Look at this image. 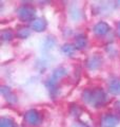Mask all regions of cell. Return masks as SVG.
I'll return each mask as SVG.
<instances>
[{
    "label": "cell",
    "instance_id": "obj_1",
    "mask_svg": "<svg viewBox=\"0 0 120 127\" xmlns=\"http://www.w3.org/2000/svg\"><path fill=\"white\" fill-rule=\"evenodd\" d=\"M83 101L92 107H102L106 102V94L102 89H87L82 93Z\"/></svg>",
    "mask_w": 120,
    "mask_h": 127
},
{
    "label": "cell",
    "instance_id": "obj_2",
    "mask_svg": "<svg viewBox=\"0 0 120 127\" xmlns=\"http://www.w3.org/2000/svg\"><path fill=\"white\" fill-rule=\"evenodd\" d=\"M66 69L62 68V67H59V68L55 69L52 76L47 79V82L45 83L46 88L50 90V93L55 94L57 93V83L59 79H61L64 75H66Z\"/></svg>",
    "mask_w": 120,
    "mask_h": 127
},
{
    "label": "cell",
    "instance_id": "obj_3",
    "mask_svg": "<svg viewBox=\"0 0 120 127\" xmlns=\"http://www.w3.org/2000/svg\"><path fill=\"white\" fill-rule=\"evenodd\" d=\"M18 17L21 19L22 21H32L33 22L35 20V15H36V11L34 9V6L32 5H22L20 6L18 11H17Z\"/></svg>",
    "mask_w": 120,
    "mask_h": 127
},
{
    "label": "cell",
    "instance_id": "obj_4",
    "mask_svg": "<svg viewBox=\"0 0 120 127\" xmlns=\"http://www.w3.org/2000/svg\"><path fill=\"white\" fill-rule=\"evenodd\" d=\"M24 119H25V122L27 124L32 125V126L38 125L40 123V121H41V117H40L39 112L35 109H31V110L27 111L24 116Z\"/></svg>",
    "mask_w": 120,
    "mask_h": 127
},
{
    "label": "cell",
    "instance_id": "obj_5",
    "mask_svg": "<svg viewBox=\"0 0 120 127\" xmlns=\"http://www.w3.org/2000/svg\"><path fill=\"white\" fill-rule=\"evenodd\" d=\"M119 118L113 113H106L101 119L102 127H116L118 124Z\"/></svg>",
    "mask_w": 120,
    "mask_h": 127
},
{
    "label": "cell",
    "instance_id": "obj_6",
    "mask_svg": "<svg viewBox=\"0 0 120 127\" xmlns=\"http://www.w3.org/2000/svg\"><path fill=\"white\" fill-rule=\"evenodd\" d=\"M102 64V57L98 54H95V55H92L87 58L86 61V66L87 68L91 69V70H96L98 69Z\"/></svg>",
    "mask_w": 120,
    "mask_h": 127
},
{
    "label": "cell",
    "instance_id": "obj_7",
    "mask_svg": "<svg viewBox=\"0 0 120 127\" xmlns=\"http://www.w3.org/2000/svg\"><path fill=\"white\" fill-rule=\"evenodd\" d=\"M109 91L112 94H120V77H113L109 83Z\"/></svg>",
    "mask_w": 120,
    "mask_h": 127
},
{
    "label": "cell",
    "instance_id": "obj_8",
    "mask_svg": "<svg viewBox=\"0 0 120 127\" xmlns=\"http://www.w3.org/2000/svg\"><path fill=\"white\" fill-rule=\"evenodd\" d=\"M110 31V26L106 22H98L97 25L94 27V33L98 36H104V35Z\"/></svg>",
    "mask_w": 120,
    "mask_h": 127
},
{
    "label": "cell",
    "instance_id": "obj_9",
    "mask_svg": "<svg viewBox=\"0 0 120 127\" xmlns=\"http://www.w3.org/2000/svg\"><path fill=\"white\" fill-rule=\"evenodd\" d=\"M32 29L36 32H42L46 29V21L43 18H36L32 22Z\"/></svg>",
    "mask_w": 120,
    "mask_h": 127
},
{
    "label": "cell",
    "instance_id": "obj_10",
    "mask_svg": "<svg viewBox=\"0 0 120 127\" xmlns=\"http://www.w3.org/2000/svg\"><path fill=\"white\" fill-rule=\"evenodd\" d=\"M86 45H87V40H86V37L84 35L80 34L78 36H76V39H75V48L76 49L82 50L86 47Z\"/></svg>",
    "mask_w": 120,
    "mask_h": 127
},
{
    "label": "cell",
    "instance_id": "obj_11",
    "mask_svg": "<svg viewBox=\"0 0 120 127\" xmlns=\"http://www.w3.org/2000/svg\"><path fill=\"white\" fill-rule=\"evenodd\" d=\"M1 93L4 95L5 98H6V100L9 101V102H12V103H13V102H16V101H17L16 96H15L13 93H12L11 89H10V88H7V87H4V86L2 87V88H1Z\"/></svg>",
    "mask_w": 120,
    "mask_h": 127
},
{
    "label": "cell",
    "instance_id": "obj_12",
    "mask_svg": "<svg viewBox=\"0 0 120 127\" xmlns=\"http://www.w3.org/2000/svg\"><path fill=\"white\" fill-rule=\"evenodd\" d=\"M54 45H55V39L53 37H51V36L46 37L44 39V41H43V43H42V50H43V52H47L49 50H51L52 48L54 47Z\"/></svg>",
    "mask_w": 120,
    "mask_h": 127
},
{
    "label": "cell",
    "instance_id": "obj_13",
    "mask_svg": "<svg viewBox=\"0 0 120 127\" xmlns=\"http://www.w3.org/2000/svg\"><path fill=\"white\" fill-rule=\"evenodd\" d=\"M31 35V30L29 29V28H26V27H21V28H19L18 31H17V36L19 38H21V39H25L27 38Z\"/></svg>",
    "mask_w": 120,
    "mask_h": 127
},
{
    "label": "cell",
    "instance_id": "obj_14",
    "mask_svg": "<svg viewBox=\"0 0 120 127\" xmlns=\"http://www.w3.org/2000/svg\"><path fill=\"white\" fill-rule=\"evenodd\" d=\"M62 52L64 53L65 55H67V56H72L74 53H75V51H76V48L75 46H72V45H63L62 47Z\"/></svg>",
    "mask_w": 120,
    "mask_h": 127
},
{
    "label": "cell",
    "instance_id": "obj_15",
    "mask_svg": "<svg viewBox=\"0 0 120 127\" xmlns=\"http://www.w3.org/2000/svg\"><path fill=\"white\" fill-rule=\"evenodd\" d=\"M0 127H15L14 121L11 118H1L0 119Z\"/></svg>",
    "mask_w": 120,
    "mask_h": 127
},
{
    "label": "cell",
    "instance_id": "obj_16",
    "mask_svg": "<svg viewBox=\"0 0 120 127\" xmlns=\"http://www.w3.org/2000/svg\"><path fill=\"white\" fill-rule=\"evenodd\" d=\"M12 38H13V33H12V31L5 30V31H3L2 33H1V39H2L3 41L11 40Z\"/></svg>",
    "mask_w": 120,
    "mask_h": 127
},
{
    "label": "cell",
    "instance_id": "obj_17",
    "mask_svg": "<svg viewBox=\"0 0 120 127\" xmlns=\"http://www.w3.org/2000/svg\"><path fill=\"white\" fill-rule=\"evenodd\" d=\"M116 33H117V35L120 37V22L117 23V27H116Z\"/></svg>",
    "mask_w": 120,
    "mask_h": 127
},
{
    "label": "cell",
    "instance_id": "obj_18",
    "mask_svg": "<svg viewBox=\"0 0 120 127\" xmlns=\"http://www.w3.org/2000/svg\"><path fill=\"white\" fill-rule=\"evenodd\" d=\"M75 127H87V126L82 125V124H77V125H75Z\"/></svg>",
    "mask_w": 120,
    "mask_h": 127
}]
</instances>
